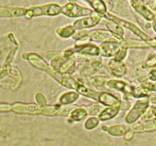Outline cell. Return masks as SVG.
Returning a JSON list of instances; mask_svg holds the SVG:
<instances>
[{"label": "cell", "mask_w": 156, "mask_h": 146, "mask_svg": "<svg viewBox=\"0 0 156 146\" xmlns=\"http://www.w3.org/2000/svg\"><path fill=\"white\" fill-rule=\"evenodd\" d=\"M137 3L139 5H135V8L137 9V11H139L142 15L144 16L145 18H146L148 20H152L154 18V15L153 13H151L145 5H141V2H137Z\"/></svg>", "instance_id": "277c9868"}, {"label": "cell", "mask_w": 156, "mask_h": 146, "mask_svg": "<svg viewBox=\"0 0 156 146\" xmlns=\"http://www.w3.org/2000/svg\"><path fill=\"white\" fill-rule=\"evenodd\" d=\"M117 113V109H114V108H112V109H107V110H106L105 111H103V113H102V114L100 115V119L101 120H107L108 119V115H110L111 117H113L114 115H115V114Z\"/></svg>", "instance_id": "5b68a950"}, {"label": "cell", "mask_w": 156, "mask_h": 146, "mask_svg": "<svg viewBox=\"0 0 156 146\" xmlns=\"http://www.w3.org/2000/svg\"><path fill=\"white\" fill-rule=\"evenodd\" d=\"M153 26H154V29L155 30V31H156V21H155V22H154V25H153Z\"/></svg>", "instance_id": "52a82bcc"}, {"label": "cell", "mask_w": 156, "mask_h": 146, "mask_svg": "<svg viewBox=\"0 0 156 146\" xmlns=\"http://www.w3.org/2000/svg\"><path fill=\"white\" fill-rule=\"evenodd\" d=\"M91 4L93 5V6L96 8L97 12H99V13H104L106 12V7L103 5V3L102 2H91Z\"/></svg>", "instance_id": "8992f818"}, {"label": "cell", "mask_w": 156, "mask_h": 146, "mask_svg": "<svg viewBox=\"0 0 156 146\" xmlns=\"http://www.w3.org/2000/svg\"><path fill=\"white\" fill-rule=\"evenodd\" d=\"M29 12L30 13H31L30 17L40 15H56L60 12V8L56 5H49L32 8L29 10Z\"/></svg>", "instance_id": "7a4b0ae2"}, {"label": "cell", "mask_w": 156, "mask_h": 146, "mask_svg": "<svg viewBox=\"0 0 156 146\" xmlns=\"http://www.w3.org/2000/svg\"><path fill=\"white\" fill-rule=\"evenodd\" d=\"M99 20H100V18L97 17L87 18L81 19V20L76 22L74 26L75 28H78V29H80V28H89V27H92L97 25Z\"/></svg>", "instance_id": "3957f363"}, {"label": "cell", "mask_w": 156, "mask_h": 146, "mask_svg": "<svg viewBox=\"0 0 156 146\" xmlns=\"http://www.w3.org/2000/svg\"><path fill=\"white\" fill-rule=\"evenodd\" d=\"M64 14L70 17H78V16L87 15L92 14L93 12L87 8H83L82 7L76 5L75 4H69L65 5L63 9Z\"/></svg>", "instance_id": "6da1fadb"}]
</instances>
